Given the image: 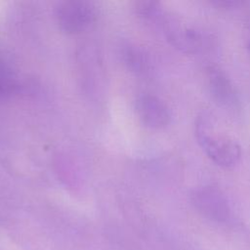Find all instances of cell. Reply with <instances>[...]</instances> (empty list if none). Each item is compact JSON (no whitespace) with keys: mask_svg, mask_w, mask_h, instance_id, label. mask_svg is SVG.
Listing matches in <instances>:
<instances>
[{"mask_svg":"<svg viewBox=\"0 0 250 250\" xmlns=\"http://www.w3.org/2000/svg\"><path fill=\"white\" fill-rule=\"evenodd\" d=\"M55 18L63 32L77 34L86 30L93 23L96 12L89 2L64 1L57 5Z\"/></svg>","mask_w":250,"mask_h":250,"instance_id":"3","label":"cell"},{"mask_svg":"<svg viewBox=\"0 0 250 250\" xmlns=\"http://www.w3.org/2000/svg\"><path fill=\"white\" fill-rule=\"evenodd\" d=\"M195 138L205 154L218 166L230 169L241 158V147L230 136L218 130L210 113L202 112L195 120Z\"/></svg>","mask_w":250,"mask_h":250,"instance_id":"1","label":"cell"},{"mask_svg":"<svg viewBox=\"0 0 250 250\" xmlns=\"http://www.w3.org/2000/svg\"><path fill=\"white\" fill-rule=\"evenodd\" d=\"M151 19H157L160 21L167 40L179 51L185 54H195L201 49L202 36L195 28L183 24L172 16L163 14L161 9Z\"/></svg>","mask_w":250,"mask_h":250,"instance_id":"2","label":"cell"},{"mask_svg":"<svg viewBox=\"0 0 250 250\" xmlns=\"http://www.w3.org/2000/svg\"><path fill=\"white\" fill-rule=\"evenodd\" d=\"M191 202L205 217L217 222H226L230 217V207L226 195L217 187L201 186L191 193Z\"/></svg>","mask_w":250,"mask_h":250,"instance_id":"4","label":"cell"},{"mask_svg":"<svg viewBox=\"0 0 250 250\" xmlns=\"http://www.w3.org/2000/svg\"><path fill=\"white\" fill-rule=\"evenodd\" d=\"M245 43L247 48L250 50V16L248 17V20L245 24Z\"/></svg>","mask_w":250,"mask_h":250,"instance_id":"7","label":"cell"},{"mask_svg":"<svg viewBox=\"0 0 250 250\" xmlns=\"http://www.w3.org/2000/svg\"><path fill=\"white\" fill-rule=\"evenodd\" d=\"M136 113L142 124L150 129H162L170 124L171 113L166 104L153 95H142L136 101Z\"/></svg>","mask_w":250,"mask_h":250,"instance_id":"6","label":"cell"},{"mask_svg":"<svg viewBox=\"0 0 250 250\" xmlns=\"http://www.w3.org/2000/svg\"><path fill=\"white\" fill-rule=\"evenodd\" d=\"M207 87L212 100L226 109H236L239 97L234 84L219 67H209L206 74Z\"/></svg>","mask_w":250,"mask_h":250,"instance_id":"5","label":"cell"}]
</instances>
